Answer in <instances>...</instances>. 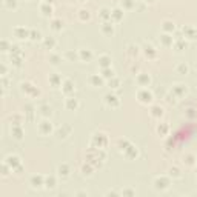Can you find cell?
<instances>
[{
	"mask_svg": "<svg viewBox=\"0 0 197 197\" xmlns=\"http://www.w3.org/2000/svg\"><path fill=\"white\" fill-rule=\"evenodd\" d=\"M11 134H12L16 139H22V136H23V131H22V128H20L19 125H14V128L11 130Z\"/></svg>",
	"mask_w": 197,
	"mask_h": 197,
	"instance_id": "obj_14",
	"label": "cell"
},
{
	"mask_svg": "<svg viewBox=\"0 0 197 197\" xmlns=\"http://www.w3.org/2000/svg\"><path fill=\"white\" fill-rule=\"evenodd\" d=\"M162 40L165 45H172V37H169V34H163L162 36Z\"/></svg>",
	"mask_w": 197,
	"mask_h": 197,
	"instance_id": "obj_28",
	"label": "cell"
},
{
	"mask_svg": "<svg viewBox=\"0 0 197 197\" xmlns=\"http://www.w3.org/2000/svg\"><path fill=\"white\" fill-rule=\"evenodd\" d=\"M62 86H63V91H65L66 94H68V92H71V91H74V85H72V82H71L69 79H66V80L63 82V85H62Z\"/></svg>",
	"mask_w": 197,
	"mask_h": 197,
	"instance_id": "obj_13",
	"label": "cell"
},
{
	"mask_svg": "<svg viewBox=\"0 0 197 197\" xmlns=\"http://www.w3.org/2000/svg\"><path fill=\"white\" fill-rule=\"evenodd\" d=\"M49 80H51V83H53L54 86H57V85L62 82V79H60L59 76H53V77H49Z\"/></svg>",
	"mask_w": 197,
	"mask_h": 197,
	"instance_id": "obj_30",
	"label": "cell"
},
{
	"mask_svg": "<svg viewBox=\"0 0 197 197\" xmlns=\"http://www.w3.org/2000/svg\"><path fill=\"white\" fill-rule=\"evenodd\" d=\"M109 85H112V88H119V79H112V80H109Z\"/></svg>",
	"mask_w": 197,
	"mask_h": 197,
	"instance_id": "obj_34",
	"label": "cell"
},
{
	"mask_svg": "<svg viewBox=\"0 0 197 197\" xmlns=\"http://www.w3.org/2000/svg\"><path fill=\"white\" fill-rule=\"evenodd\" d=\"M168 130H169V126L166 125L165 122H163V123H159V125H157V133H159L160 136H166Z\"/></svg>",
	"mask_w": 197,
	"mask_h": 197,
	"instance_id": "obj_12",
	"label": "cell"
},
{
	"mask_svg": "<svg viewBox=\"0 0 197 197\" xmlns=\"http://www.w3.org/2000/svg\"><path fill=\"white\" fill-rule=\"evenodd\" d=\"M103 76L105 77H114V71L109 68H103Z\"/></svg>",
	"mask_w": 197,
	"mask_h": 197,
	"instance_id": "obj_29",
	"label": "cell"
},
{
	"mask_svg": "<svg viewBox=\"0 0 197 197\" xmlns=\"http://www.w3.org/2000/svg\"><path fill=\"white\" fill-rule=\"evenodd\" d=\"M163 31H166V33H171V31H174V23H172V22H163Z\"/></svg>",
	"mask_w": 197,
	"mask_h": 197,
	"instance_id": "obj_19",
	"label": "cell"
},
{
	"mask_svg": "<svg viewBox=\"0 0 197 197\" xmlns=\"http://www.w3.org/2000/svg\"><path fill=\"white\" fill-rule=\"evenodd\" d=\"M100 17L102 19H111V11H108V8H102L100 9Z\"/></svg>",
	"mask_w": 197,
	"mask_h": 197,
	"instance_id": "obj_24",
	"label": "cell"
},
{
	"mask_svg": "<svg viewBox=\"0 0 197 197\" xmlns=\"http://www.w3.org/2000/svg\"><path fill=\"white\" fill-rule=\"evenodd\" d=\"M137 82H139V85H142V86H146V85H150V82H151V77L148 76V74H139L137 76Z\"/></svg>",
	"mask_w": 197,
	"mask_h": 197,
	"instance_id": "obj_6",
	"label": "cell"
},
{
	"mask_svg": "<svg viewBox=\"0 0 197 197\" xmlns=\"http://www.w3.org/2000/svg\"><path fill=\"white\" fill-rule=\"evenodd\" d=\"M151 116L156 117V119H160V117L163 116V108L159 106V105H154V106L151 108Z\"/></svg>",
	"mask_w": 197,
	"mask_h": 197,
	"instance_id": "obj_8",
	"label": "cell"
},
{
	"mask_svg": "<svg viewBox=\"0 0 197 197\" xmlns=\"http://www.w3.org/2000/svg\"><path fill=\"white\" fill-rule=\"evenodd\" d=\"M77 106H79V102H77L74 97H69V98H66V108H68V109L74 111V109H77Z\"/></svg>",
	"mask_w": 197,
	"mask_h": 197,
	"instance_id": "obj_9",
	"label": "cell"
},
{
	"mask_svg": "<svg viewBox=\"0 0 197 197\" xmlns=\"http://www.w3.org/2000/svg\"><path fill=\"white\" fill-rule=\"evenodd\" d=\"M20 89L23 91V92H26V94H29L31 95V91L36 94V92H39V89H36V86L31 83V82H22L20 83Z\"/></svg>",
	"mask_w": 197,
	"mask_h": 197,
	"instance_id": "obj_5",
	"label": "cell"
},
{
	"mask_svg": "<svg viewBox=\"0 0 197 197\" xmlns=\"http://www.w3.org/2000/svg\"><path fill=\"white\" fill-rule=\"evenodd\" d=\"M60 23H62V20L54 19V20H53V29H57V31H59V29H62V25H60Z\"/></svg>",
	"mask_w": 197,
	"mask_h": 197,
	"instance_id": "obj_26",
	"label": "cell"
},
{
	"mask_svg": "<svg viewBox=\"0 0 197 197\" xmlns=\"http://www.w3.org/2000/svg\"><path fill=\"white\" fill-rule=\"evenodd\" d=\"M40 11H42V14H43V16H46V17H48V16H51V14H53V6L49 5V3H45V2H43V3H42V6H40Z\"/></svg>",
	"mask_w": 197,
	"mask_h": 197,
	"instance_id": "obj_10",
	"label": "cell"
},
{
	"mask_svg": "<svg viewBox=\"0 0 197 197\" xmlns=\"http://www.w3.org/2000/svg\"><path fill=\"white\" fill-rule=\"evenodd\" d=\"M79 17H80V20H82V22H85V20H89L91 14H89V11H88V9H80V11H79Z\"/></svg>",
	"mask_w": 197,
	"mask_h": 197,
	"instance_id": "obj_18",
	"label": "cell"
},
{
	"mask_svg": "<svg viewBox=\"0 0 197 197\" xmlns=\"http://www.w3.org/2000/svg\"><path fill=\"white\" fill-rule=\"evenodd\" d=\"M3 6L6 9H16L17 8V0H3Z\"/></svg>",
	"mask_w": 197,
	"mask_h": 197,
	"instance_id": "obj_15",
	"label": "cell"
},
{
	"mask_svg": "<svg viewBox=\"0 0 197 197\" xmlns=\"http://www.w3.org/2000/svg\"><path fill=\"white\" fill-rule=\"evenodd\" d=\"M51 60H53V63H59V62H57V60H59L57 56H51Z\"/></svg>",
	"mask_w": 197,
	"mask_h": 197,
	"instance_id": "obj_35",
	"label": "cell"
},
{
	"mask_svg": "<svg viewBox=\"0 0 197 197\" xmlns=\"http://www.w3.org/2000/svg\"><path fill=\"white\" fill-rule=\"evenodd\" d=\"M174 91H176L179 95H182V94L186 92V85H182V83H180V85H176V86H174Z\"/></svg>",
	"mask_w": 197,
	"mask_h": 197,
	"instance_id": "obj_22",
	"label": "cell"
},
{
	"mask_svg": "<svg viewBox=\"0 0 197 197\" xmlns=\"http://www.w3.org/2000/svg\"><path fill=\"white\" fill-rule=\"evenodd\" d=\"M105 103L109 106V108H119L120 105V100L116 94H106L105 95Z\"/></svg>",
	"mask_w": 197,
	"mask_h": 197,
	"instance_id": "obj_2",
	"label": "cell"
},
{
	"mask_svg": "<svg viewBox=\"0 0 197 197\" xmlns=\"http://www.w3.org/2000/svg\"><path fill=\"white\" fill-rule=\"evenodd\" d=\"M183 33L188 34V39H194V37L197 36V33H195L194 28H191V26H185V28H183Z\"/></svg>",
	"mask_w": 197,
	"mask_h": 197,
	"instance_id": "obj_21",
	"label": "cell"
},
{
	"mask_svg": "<svg viewBox=\"0 0 197 197\" xmlns=\"http://www.w3.org/2000/svg\"><path fill=\"white\" fill-rule=\"evenodd\" d=\"M51 130H53L51 122L43 120V122H40V123H39V133H40L42 136H46V134H49V133H51Z\"/></svg>",
	"mask_w": 197,
	"mask_h": 197,
	"instance_id": "obj_3",
	"label": "cell"
},
{
	"mask_svg": "<svg viewBox=\"0 0 197 197\" xmlns=\"http://www.w3.org/2000/svg\"><path fill=\"white\" fill-rule=\"evenodd\" d=\"M102 82H103V80H102L100 77H98V76H95V74H94V76H91V77H89V83H92L94 86L102 85Z\"/></svg>",
	"mask_w": 197,
	"mask_h": 197,
	"instance_id": "obj_20",
	"label": "cell"
},
{
	"mask_svg": "<svg viewBox=\"0 0 197 197\" xmlns=\"http://www.w3.org/2000/svg\"><path fill=\"white\" fill-rule=\"evenodd\" d=\"M2 45H3V51H6V45H8V42H6V40H3V42H2Z\"/></svg>",
	"mask_w": 197,
	"mask_h": 197,
	"instance_id": "obj_36",
	"label": "cell"
},
{
	"mask_svg": "<svg viewBox=\"0 0 197 197\" xmlns=\"http://www.w3.org/2000/svg\"><path fill=\"white\" fill-rule=\"evenodd\" d=\"M122 5H125L128 9L130 8H133V5H134V2H133V0H123V2H122Z\"/></svg>",
	"mask_w": 197,
	"mask_h": 197,
	"instance_id": "obj_32",
	"label": "cell"
},
{
	"mask_svg": "<svg viewBox=\"0 0 197 197\" xmlns=\"http://www.w3.org/2000/svg\"><path fill=\"white\" fill-rule=\"evenodd\" d=\"M145 54H146V57H148V56L156 57V49H154L151 45H148V46H146V49H145Z\"/></svg>",
	"mask_w": 197,
	"mask_h": 197,
	"instance_id": "obj_23",
	"label": "cell"
},
{
	"mask_svg": "<svg viewBox=\"0 0 197 197\" xmlns=\"http://www.w3.org/2000/svg\"><path fill=\"white\" fill-rule=\"evenodd\" d=\"M102 31L105 33V34H112L114 33V26H112V23H103V26H102Z\"/></svg>",
	"mask_w": 197,
	"mask_h": 197,
	"instance_id": "obj_17",
	"label": "cell"
},
{
	"mask_svg": "<svg viewBox=\"0 0 197 197\" xmlns=\"http://www.w3.org/2000/svg\"><path fill=\"white\" fill-rule=\"evenodd\" d=\"M145 2H146V3H154L156 0H145Z\"/></svg>",
	"mask_w": 197,
	"mask_h": 197,
	"instance_id": "obj_38",
	"label": "cell"
},
{
	"mask_svg": "<svg viewBox=\"0 0 197 197\" xmlns=\"http://www.w3.org/2000/svg\"><path fill=\"white\" fill-rule=\"evenodd\" d=\"M40 111H42L43 116H51V108H49L48 105H43V106L40 108Z\"/></svg>",
	"mask_w": 197,
	"mask_h": 197,
	"instance_id": "obj_27",
	"label": "cell"
},
{
	"mask_svg": "<svg viewBox=\"0 0 197 197\" xmlns=\"http://www.w3.org/2000/svg\"><path fill=\"white\" fill-rule=\"evenodd\" d=\"M29 37H31L33 40H36V39H39V37H40V33H39V31H36V29H33V31H29Z\"/></svg>",
	"mask_w": 197,
	"mask_h": 197,
	"instance_id": "obj_31",
	"label": "cell"
},
{
	"mask_svg": "<svg viewBox=\"0 0 197 197\" xmlns=\"http://www.w3.org/2000/svg\"><path fill=\"white\" fill-rule=\"evenodd\" d=\"M176 69H177V72H179V74H186V72H188V66H186L185 63L177 65V68H176Z\"/></svg>",
	"mask_w": 197,
	"mask_h": 197,
	"instance_id": "obj_25",
	"label": "cell"
},
{
	"mask_svg": "<svg viewBox=\"0 0 197 197\" xmlns=\"http://www.w3.org/2000/svg\"><path fill=\"white\" fill-rule=\"evenodd\" d=\"M43 2H45V3H54L56 0H43Z\"/></svg>",
	"mask_w": 197,
	"mask_h": 197,
	"instance_id": "obj_37",
	"label": "cell"
},
{
	"mask_svg": "<svg viewBox=\"0 0 197 197\" xmlns=\"http://www.w3.org/2000/svg\"><path fill=\"white\" fill-rule=\"evenodd\" d=\"M12 33H14V36L17 39H28L29 37V31L26 28H23V26H16L12 29Z\"/></svg>",
	"mask_w": 197,
	"mask_h": 197,
	"instance_id": "obj_4",
	"label": "cell"
},
{
	"mask_svg": "<svg viewBox=\"0 0 197 197\" xmlns=\"http://www.w3.org/2000/svg\"><path fill=\"white\" fill-rule=\"evenodd\" d=\"M98 63H100L102 68H109V66H111V59H109V56H106V54L100 56V57H98Z\"/></svg>",
	"mask_w": 197,
	"mask_h": 197,
	"instance_id": "obj_7",
	"label": "cell"
},
{
	"mask_svg": "<svg viewBox=\"0 0 197 197\" xmlns=\"http://www.w3.org/2000/svg\"><path fill=\"white\" fill-rule=\"evenodd\" d=\"M45 45H46V46H49V49H51V48L56 45V42H54L53 39H46V40H45Z\"/></svg>",
	"mask_w": 197,
	"mask_h": 197,
	"instance_id": "obj_33",
	"label": "cell"
},
{
	"mask_svg": "<svg viewBox=\"0 0 197 197\" xmlns=\"http://www.w3.org/2000/svg\"><path fill=\"white\" fill-rule=\"evenodd\" d=\"M137 98H139L140 103L148 105V103L153 102V92L148 89V88H142V89H139V92H137Z\"/></svg>",
	"mask_w": 197,
	"mask_h": 197,
	"instance_id": "obj_1",
	"label": "cell"
},
{
	"mask_svg": "<svg viewBox=\"0 0 197 197\" xmlns=\"http://www.w3.org/2000/svg\"><path fill=\"white\" fill-rule=\"evenodd\" d=\"M122 17H123V11H122V9L116 8V9H112V11H111V19H114L116 22L122 20Z\"/></svg>",
	"mask_w": 197,
	"mask_h": 197,
	"instance_id": "obj_11",
	"label": "cell"
},
{
	"mask_svg": "<svg viewBox=\"0 0 197 197\" xmlns=\"http://www.w3.org/2000/svg\"><path fill=\"white\" fill-rule=\"evenodd\" d=\"M91 57H92V53L89 49H80V59L88 62V60H91Z\"/></svg>",
	"mask_w": 197,
	"mask_h": 197,
	"instance_id": "obj_16",
	"label": "cell"
}]
</instances>
